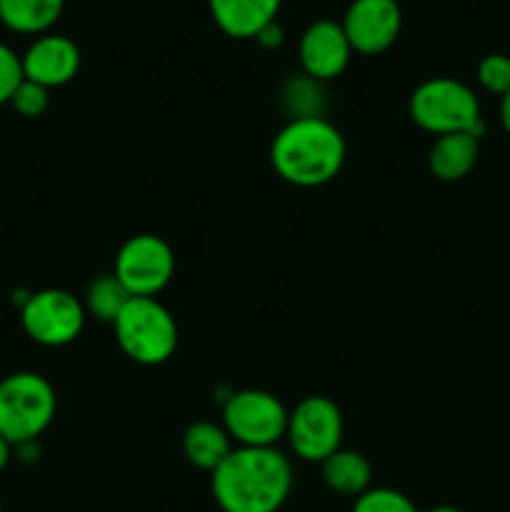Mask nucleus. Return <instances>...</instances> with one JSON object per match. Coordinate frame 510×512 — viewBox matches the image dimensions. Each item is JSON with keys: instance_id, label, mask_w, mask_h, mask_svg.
<instances>
[{"instance_id": "nucleus-1", "label": "nucleus", "mask_w": 510, "mask_h": 512, "mask_svg": "<svg viewBox=\"0 0 510 512\" xmlns=\"http://www.w3.org/2000/svg\"><path fill=\"white\" fill-rule=\"evenodd\" d=\"M223 512H278L293 490V465L278 448H240L210 473Z\"/></svg>"}, {"instance_id": "nucleus-2", "label": "nucleus", "mask_w": 510, "mask_h": 512, "mask_svg": "<svg viewBox=\"0 0 510 512\" xmlns=\"http://www.w3.org/2000/svg\"><path fill=\"white\" fill-rule=\"evenodd\" d=\"M270 163L285 183L320 188L343 170L345 138L325 118L288 120L270 145Z\"/></svg>"}, {"instance_id": "nucleus-3", "label": "nucleus", "mask_w": 510, "mask_h": 512, "mask_svg": "<svg viewBox=\"0 0 510 512\" xmlns=\"http://www.w3.org/2000/svg\"><path fill=\"white\" fill-rule=\"evenodd\" d=\"M410 118L435 138L450 133H475L483 138L480 100L473 88L455 78H430L410 95Z\"/></svg>"}, {"instance_id": "nucleus-4", "label": "nucleus", "mask_w": 510, "mask_h": 512, "mask_svg": "<svg viewBox=\"0 0 510 512\" xmlns=\"http://www.w3.org/2000/svg\"><path fill=\"white\" fill-rule=\"evenodd\" d=\"M55 390L43 375L13 373L0 380V435L13 448L35 443L53 423Z\"/></svg>"}, {"instance_id": "nucleus-5", "label": "nucleus", "mask_w": 510, "mask_h": 512, "mask_svg": "<svg viewBox=\"0 0 510 512\" xmlns=\"http://www.w3.org/2000/svg\"><path fill=\"white\" fill-rule=\"evenodd\" d=\"M113 328L120 350L140 365L165 363L178 348L175 318L155 298H130Z\"/></svg>"}, {"instance_id": "nucleus-6", "label": "nucleus", "mask_w": 510, "mask_h": 512, "mask_svg": "<svg viewBox=\"0 0 510 512\" xmlns=\"http://www.w3.org/2000/svg\"><path fill=\"white\" fill-rule=\"evenodd\" d=\"M288 410L265 390H238L225 400L223 428L240 448H275L288 430Z\"/></svg>"}, {"instance_id": "nucleus-7", "label": "nucleus", "mask_w": 510, "mask_h": 512, "mask_svg": "<svg viewBox=\"0 0 510 512\" xmlns=\"http://www.w3.org/2000/svg\"><path fill=\"white\" fill-rule=\"evenodd\" d=\"M85 305L68 290L48 288L28 295L20 308V323L30 340L45 348L73 343L85 325Z\"/></svg>"}, {"instance_id": "nucleus-8", "label": "nucleus", "mask_w": 510, "mask_h": 512, "mask_svg": "<svg viewBox=\"0 0 510 512\" xmlns=\"http://www.w3.org/2000/svg\"><path fill=\"white\" fill-rule=\"evenodd\" d=\"M285 438L300 460L323 463L343 443V413L330 398L310 395L288 415Z\"/></svg>"}, {"instance_id": "nucleus-9", "label": "nucleus", "mask_w": 510, "mask_h": 512, "mask_svg": "<svg viewBox=\"0 0 510 512\" xmlns=\"http://www.w3.org/2000/svg\"><path fill=\"white\" fill-rule=\"evenodd\" d=\"M173 248L158 235H133L115 258V275L133 298H155L173 280Z\"/></svg>"}, {"instance_id": "nucleus-10", "label": "nucleus", "mask_w": 510, "mask_h": 512, "mask_svg": "<svg viewBox=\"0 0 510 512\" xmlns=\"http://www.w3.org/2000/svg\"><path fill=\"white\" fill-rule=\"evenodd\" d=\"M340 25L348 35L353 53L380 55L398 40L403 10L398 0H353Z\"/></svg>"}, {"instance_id": "nucleus-11", "label": "nucleus", "mask_w": 510, "mask_h": 512, "mask_svg": "<svg viewBox=\"0 0 510 512\" xmlns=\"http://www.w3.org/2000/svg\"><path fill=\"white\" fill-rule=\"evenodd\" d=\"M298 55L303 73L325 83V80L338 78L348 68L353 48H350L343 25L335 20H315L300 38Z\"/></svg>"}, {"instance_id": "nucleus-12", "label": "nucleus", "mask_w": 510, "mask_h": 512, "mask_svg": "<svg viewBox=\"0 0 510 512\" xmlns=\"http://www.w3.org/2000/svg\"><path fill=\"white\" fill-rule=\"evenodd\" d=\"M20 63H23V78L48 90L60 88L78 75L80 48L65 35L45 33L28 45L25 55H20Z\"/></svg>"}, {"instance_id": "nucleus-13", "label": "nucleus", "mask_w": 510, "mask_h": 512, "mask_svg": "<svg viewBox=\"0 0 510 512\" xmlns=\"http://www.w3.org/2000/svg\"><path fill=\"white\" fill-rule=\"evenodd\" d=\"M283 0H208L210 15L225 35L255 40L265 25L275 23Z\"/></svg>"}, {"instance_id": "nucleus-14", "label": "nucleus", "mask_w": 510, "mask_h": 512, "mask_svg": "<svg viewBox=\"0 0 510 512\" xmlns=\"http://www.w3.org/2000/svg\"><path fill=\"white\" fill-rule=\"evenodd\" d=\"M480 155V135L475 133H450L435 138L428 153L430 173L445 183L463 180L475 168Z\"/></svg>"}, {"instance_id": "nucleus-15", "label": "nucleus", "mask_w": 510, "mask_h": 512, "mask_svg": "<svg viewBox=\"0 0 510 512\" xmlns=\"http://www.w3.org/2000/svg\"><path fill=\"white\" fill-rule=\"evenodd\" d=\"M63 8L65 0H0V23L20 35H45Z\"/></svg>"}, {"instance_id": "nucleus-16", "label": "nucleus", "mask_w": 510, "mask_h": 512, "mask_svg": "<svg viewBox=\"0 0 510 512\" xmlns=\"http://www.w3.org/2000/svg\"><path fill=\"white\" fill-rule=\"evenodd\" d=\"M183 453L190 465L213 473L233 453V438L223 425L193 423L183 435Z\"/></svg>"}, {"instance_id": "nucleus-17", "label": "nucleus", "mask_w": 510, "mask_h": 512, "mask_svg": "<svg viewBox=\"0 0 510 512\" xmlns=\"http://www.w3.org/2000/svg\"><path fill=\"white\" fill-rule=\"evenodd\" d=\"M323 480L330 490L340 495H350L358 498L365 490H370V478H373V468H370L368 458L355 450H335L330 458L323 463Z\"/></svg>"}, {"instance_id": "nucleus-18", "label": "nucleus", "mask_w": 510, "mask_h": 512, "mask_svg": "<svg viewBox=\"0 0 510 512\" xmlns=\"http://www.w3.org/2000/svg\"><path fill=\"white\" fill-rule=\"evenodd\" d=\"M133 295L125 290V285L120 283L118 275H100L93 283L88 285V293H85V313L95 315L103 323H115L120 313H123L125 305L130 303Z\"/></svg>"}, {"instance_id": "nucleus-19", "label": "nucleus", "mask_w": 510, "mask_h": 512, "mask_svg": "<svg viewBox=\"0 0 510 512\" xmlns=\"http://www.w3.org/2000/svg\"><path fill=\"white\" fill-rule=\"evenodd\" d=\"M285 110H288L290 120L295 118H323L325 108V93L323 83L310 75H293L288 83L283 85L280 93Z\"/></svg>"}, {"instance_id": "nucleus-20", "label": "nucleus", "mask_w": 510, "mask_h": 512, "mask_svg": "<svg viewBox=\"0 0 510 512\" xmlns=\"http://www.w3.org/2000/svg\"><path fill=\"white\" fill-rule=\"evenodd\" d=\"M353 512H418L413 500L393 488H370L355 498Z\"/></svg>"}, {"instance_id": "nucleus-21", "label": "nucleus", "mask_w": 510, "mask_h": 512, "mask_svg": "<svg viewBox=\"0 0 510 512\" xmlns=\"http://www.w3.org/2000/svg\"><path fill=\"white\" fill-rule=\"evenodd\" d=\"M478 83L483 85L488 93L500 95L503 98L510 90V58L503 53L485 55L478 63Z\"/></svg>"}, {"instance_id": "nucleus-22", "label": "nucleus", "mask_w": 510, "mask_h": 512, "mask_svg": "<svg viewBox=\"0 0 510 512\" xmlns=\"http://www.w3.org/2000/svg\"><path fill=\"white\" fill-rule=\"evenodd\" d=\"M10 105L23 118H40L50 105V90L33 83V80L23 78L18 88H15L13 98H10Z\"/></svg>"}, {"instance_id": "nucleus-23", "label": "nucleus", "mask_w": 510, "mask_h": 512, "mask_svg": "<svg viewBox=\"0 0 510 512\" xmlns=\"http://www.w3.org/2000/svg\"><path fill=\"white\" fill-rule=\"evenodd\" d=\"M23 80V63L20 55L5 43H0V105L10 103L15 88Z\"/></svg>"}, {"instance_id": "nucleus-24", "label": "nucleus", "mask_w": 510, "mask_h": 512, "mask_svg": "<svg viewBox=\"0 0 510 512\" xmlns=\"http://www.w3.org/2000/svg\"><path fill=\"white\" fill-rule=\"evenodd\" d=\"M255 40H258L263 48H280V45H283V40H285L283 25H280L278 20H275V23H270V25H265V28L260 30L258 35H255Z\"/></svg>"}, {"instance_id": "nucleus-25", "label": "nucleus", "mask_w": 510, "mask_h": 512, "mask_svg": "<svg viewBox=\"0 0 510 512\" xmlns=\"http://www.w3.org/2000/svg\"><path fill=\"white\" fill-rule=\"evenodd\" d=\"M500 125H503L505 133L510 135V90L500 98Z\"/></svg>"}, {"instance_id": "nucleus-26", "label": "nucleus", "mask_w": 510, "mask_h": 512, "mask_svg": "<svg viewBox=\"0 0 510 512\" xmlns=\"http://www.w3.org/2000/svg\"><path fill=\"white\" fill-rule=\"evenodd\" d=\"M10 455H13V445H10L8 440H5L3 435H0V473H3V470L8 468Z\"/></svg>"}, {"instance_id": "nucleus-27", "label": "nucleus", "mask_w": 510, "mask_h": 512, "mask_svg": "<svg viewBox=\"0 0 510 512\" xmlns=\"http://www.w3.org/2000/svg\"><path fill=\"white\" fill-rule=\"evenodd\" d=\"M428 512H463V510L453 508V505H438V508H430Z\"/></svg>"}, {"instance_id": "nucleus-28", "label": "nucleus", "mask_w": 510, "mask_h": 512, "mask_svg": "<svg viewBox=\"0 0 510 512\" xmlns=\"http://www.w3.org/2000/svg\"><path fill=\"white\" fill-rule=\"evenodd\" d=\"M0 512H3V500H0Z\"/></svg>"}, {"instance_id": "nucleus-29", "label": "nucleus", "mask_w": 510, "mask_h": 512, "mask_svg": "<svg viewBox=\"0 0 510 512\" xmlns=\"http://www.w3.org/2000/svg\"><path fill=\"white\" fill-rule=\"evenodd\" d=\"M0 25H3V23H0Z\"/></svg>"}]
</instances>
